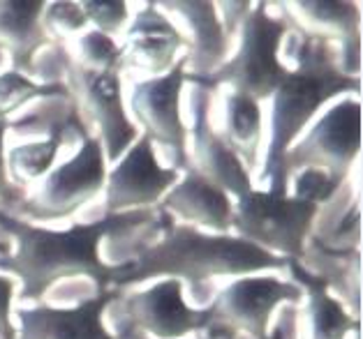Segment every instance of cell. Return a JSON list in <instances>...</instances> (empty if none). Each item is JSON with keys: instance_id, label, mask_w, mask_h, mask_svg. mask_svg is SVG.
I'll return each mask as SVG.
<instances>
[{"instance_id": "6da1fadb", "label": "cell", "mask_w": 363, "mask_h": 339, "mask_svg": "<svg viewBox=\"0 0 363 339\" xmlns=\"http://www.w3.org/2000/svg\"><path fill=\"white\" fill-rule=\"evenodd\" d=\"M157 215L160 210L146 208L107 215L91 224H74L67 231H51L0 210V231L10 234L16 243L14 254L0 256V268L21 280V300H40L65 277H91L97 291H109L113 265H107L97 254L100 243L139 224L144 226L157 219Z\"/></svg>"}, {"instance_id": "7a4b0ae2", "label": "cell", "mask_w": 363, "mask_h": 339, "mask_svg": "<svg viewBox=\"0 0 363 339\" xmlns=\"http://www.w3.org/2000/svg\"><path fill=\"white\" fill-rule=\"evenodd\" d=\"M271 268H287V258L271 254L238 236H206L192 226L172 224L164 212L162 240L139 249L135 261L113 265L109 289L118 291L153 277H183L197 296V289L211 277L259 272Z\"/></svg>"}, {"instance_id": "3957f363", "label": "cell", "mask_w": 363, "mask_h": 339, "mask_svg": "<svg viewBox=\"0 0 363 339\" xmlns=\"http://www.w3.org/2000/svg\"><path fill=\"white\" fill-rule=\"evenodd\" d=\"M294 30L298 33V44L291 56L296 60V69H289L278 91L271 95V139L259 176L267 192L273 194H287L285 153L317 109L335 95L359 93L361 88L359 76H347L338 67V58L329 40L308 35L296 25Z\"/></svg>"}, {"instance_id": "277c9868", "label": "cell", "mask_w": 363, "mask_h": 339, "mask_svg": "<svg viewBox=\"0 0 363 339\" xmlns=\"http://www.w3.org/2000/svg\"><path fill=\"white\" fill-rule=\"evenodd\" d=\"M287 33V16H271L267 12V3H257L243 19V38L236 56L211 76L185 79V81L206 91L227 84L236 95H245L255 102L269 100L289 72L278 58L280 42Z\"/></svg>"}, {"instance_id": "5b68a950", "label": "cell", "mask_w": 363, "mask_h": 339, "mask_svg": "<svg viewBox=\"0 0 363 339\" xmlns=\"http://www.w3.org/2000/svg\"><path fill=\"white\" fill-rule=\"evenodd\" d=\"M317 210L320 206L289 194L250 190L236 201L232 229L247 243L298 261L306 254Z\"/></svg>"}, {"instance_id": "8992f818", "label": "cell", "mask_w": 363, "mask_h": 339, "mask_svg": "<svg viewBox=\"0 0 363 339\" xmlns=\"http://www.w3.org/2000/svg\"><path fill=\"white\" fill-rule=\"evenodd\" d=\"M104 180L107 164L102 144L93 134H86L82 137L79 153L44 178L40 190L33 196H26L16 210L38 222L69 217L100 194Z\"/></svg>"}, {"instance_id": "52a82bcc", "label": "cell", "mask_w": 363, "mask_h": 339, "mask_svg": "<svg viewBox=\"0 0 363 339\" xmlns=\"http://www.w3.org/2000/svg\"><path fill=\"white\" fill-rule=\"evenodd\" d=\"M361 148V102L342 100L326 111L301 144L285 153V176L320 168L345 183Z\"/></svg>"}, {"instance_id": "ba28073f", "label": "cell", "mask_w": 363, "mask_h": 339, "mask_svg": "<svg viewBox=\"0 0 363 339\" xmlns=\"http://www.w3.org/2000/svg\"><path fill=\"white\" fill-rule=\"evenodd\" d=\"M303 298L298 284L282 282L271 275L238 277L211 305V328L236 333L243 330L252 339H267L271 316L280 302H298Z\"/></svg>"}, {"instance_id": "9c48e42d", "label": "cell", "mask_w": 363, "mask_h": 339, "mask_svg": "<svg viewBox=\"0 0 363 339\" xmlns=\"http://www.w3.org/2000/svg\"><path fill=\"white\" fill-rule=\"evenodd\" d=\"M185 74H188V58L183 56L167 74L139 81L130 100L135 118L144 127V137L150 139V144L169 148L179 168H190L188 130L179 109Z\"/></svg>"}, {"instance_id": "30bf717a", "label": "cell", "mask_w": 363, "mask_h": 339, "mask_svg": "<svg viewBox=\"0 0 363 339\" xmlns=\"http://www.w3.org/2000/svg\"><path fill=\"white\" fill-rule=\"evenodd\" d=\"M123 326L139 335L155 339H179L190 333H201L213 323L211 307L192 309L183 300L179 280L167 277L146 291L130 293L121 300Z\"/></svg>"}, {"instance_id": "8fae6325", "label": "cell", "mask_w": 363, "mask_h": 339, "mask_svg": "<svg viewBox=\"0 0 363 339\" xmlns=\"http://www.w3.org/2000/svg\"><path fill=\"white\" fill-rule=\"evenodd\" d=\"M67 91L77 106L95 120L102 134L107 159L116 162L118 157L137 141V127L130 122L121 100V81L116 72H91L74 60H65Z\"/></svg>"}, {"instance_id": "7c38bea8", "label": "cell", "mask_w": 363, "mask_h": 339, "mask_svg": "<svg viewBox=\"0 0 363 339\" xmlns=\"http://www.w3.org/2000/svg\"><path fill=\"white\" fill-rule=\"evenodd\" d=\"M176 183H179V171L157 164L150 139L141 137L125 150V155L107 178L104 210L107 215L146 210L160 201Z\"/></svg>"}, {"instance_id": "4fadbf2b", "label": "cell", "mask_w": 363, "mask_h": 339, "mask_svg": "<svg viewBox=\"0 0 363 339\" xmlns=\"http://www.w3.org/2000/svg\"><path fill=\"white\" fill-rule=\"evenodd\" d=\"M211 91L197 88L192 91V148L194 162H197L199 176L208 183L218 185L220 190L234 196H245L252 190L247 166L238 159V155L225 144V139L211 127Z\"/></svg>"}, {"instance_id": "5bb4252c", "label": "cell", "mask_w": 363, "mask_h": 339, "mask_svg": "<svg viewBox=\"0 0 363 339\" xmlns=\"http://www.w3.org/2000/svg\"><path fill=\"white\" fill-rule=\"evenodd\" d=\"M118 291H97L93 300L77 307H30L19 309V335L16 339H116L102 323V314Z\"/></svg>"}, {"instance_id": "9a60e30c", "label": "cell", "mask_w": 363, "mask_h": 339, "mask_svg": "<svg viewBox=\"0 0 363 339\" xmlns=\"http://www.w3.org/2000/svg\"><path fill=\"white\" fill-rule=\"evenodd\" d=\"M183 44L185 40L179 28L157 10L155 3H146L128 30L123 67L162 76V72L167 74V69L174 67L176 53Z\"/></svg>"}, {"instance_id": "2e32d148", "label": "cell", "mask_w": 363, "mask_h": 339, "mask_svg": "<svg viewBox=\"0 0 363 339\" xmlns=\"http://www.w3.org/2000/svg\"><path fill=\"white\" fill-rule=\"evenodd\" d=\"M162 212H174L192 224L216 229L220 234H227L232 229L234 206L229 201V194L220 190L218 185L208 183L194 168H185V178L176 183L162 199Z\"/></svg>"}, {"instance_id": "e0dca14e", "label": "cell", "mask_w": 363, "mask_h": 339, "mask_svg": "<svg viewBox=\"0 0 363 339\" xmlns=\"http://www.w3.org/2000/svg\"><path fill=\"white\" fill-rule=\"evenodd\" d=\"M160 10L179 12L181 19L192 30V47L185 53L188 62H192V72L185 79H206L225 65L229 51V35L220 23L218 5L213 3H155Z\"/></svg>"}, {"instance_id": "ac0fdd59", "label": "cell", "mask_w": 363, "mask_h": 339, "mask_svg": "<svg viewBox=\"0 0 363 339\" xmlns=\"http://www.w3.org/2000/svg\"><path fill=\"white\" fill-rule=\"evenodd\" d=\"M47 3L5 0L0 3V53L7 51L14 72H33V58L42 47H51V35L42 25Z\"/></svg>"}, {"instance_id": "d6986e66", "label": "cell", "mask_w": 363, "mask_h": 339, "mask_svg": "<svg viewBox=\"0 0 363 339\" xmlns=\"http://www.w3.org/2000/svg\"><path fill=\"white\" fill-rule=\"evenodd\" d=\"M287 270L298 284L301 291L308 296V326H310V339H345L350 330L357 333L359 321L352 318L340 300L333 298L320 275L306 270L296 258H287Z\"/></svg>"}, {"instance_id": "ffe728a7", "label": "cell", "mask_w": 363, "mask_h": 339, "mask_svg": "<svg viewBox=\"0 0 363 339\" xmlns=\"http://www.w3.org/2000/svg\"><path fill=\"white\" fill-rule=\"evenodd\" d=\"M287 10L298 12L296 16L303 19V25H296L298 30L317 38L329 40L338 38L342 44L350 40H361V5L359 3H338V0H326V3H289Z\"/></svg>"}, {"instance_id": "44dd1931", "label": "cell", "mask_w": 363, "mask_h": 339, "mask_svg": "<svg viewBox=\"0 0 363 339\" xmlns=\"http://www.w3.org/2000/svg\"><path fill=\"white\" fill-rule=\"evenodd\" d=\"M225 144L245 164L257 162V150L262 144V106L245 95L232 93L227 97Z\"/></svg>"}, {"instance_id": "7402d4cb", "label": "cell", "mask_w": 363, "mask_h": 339, "mask_svg": "<svg viewBox=\"0 0 363 339\" xmlns=\"http://www.w3.org/2000/svg\"><path fill=\"white\" fill-rule=\"evenodd\" d=\"M67 127H58L49 134L44 141H38V144H23V146H14L7 155V173L12 176V183L16 187L35 183L38 178L47 176L49 168L54 166L56 157L63 148V141L67 137Z\"/></svg>"}, {"instance_id": "603a6c76", "label": "cell", "mask_w": 363, "mask_h": 339, "mask_svg": "<svg viewBox=\"0 0 363 339\" xmlns=\"http://www.w3.org/2000/svg\"><path fill=\"white\" fill-rule=\"evenodd\" d=\"M69 95L65 84L47 81V84H35L21 72H3L0 74V120H5L12 111H16L26 102L38 100V97H58Z\"/></svg>"}, {"instance_id": "cb8c5ba5", "label": "cell", "mask_w": 363, "mask_h": 339, "mask_svg": "<svg viewBox=\"0 0 363 339\" xmlns=\"http://www.w3.org/2000/svg\"><path fill=\"white\" fill-rule=\"evenodd\" d=\"M79 65L91 72H121L123 69V49L113 38L100 30L84 33L79 38Z\"/></svg>"}, {"instance_id": "d4e9b609", "label": "cell", "mask_w": 363, "mask_h": 339, "mask_svg": "<svg viewBox=\"0 0 363 339\" xmlns=\"http://www.w3.org/2000/svg\"><path fill=\"white\" fill-rule=\"evenodd\" d=\"M342 187L340 180H335L333 176L320 168H303V171L294 173V199L298 201H308V203H320L329 201L331 196Z\"/></svg>"}, {"instance_id": "484cf974", "label": "cell", "mask_w": 363, "mask_h": 339, "mask_svg": "<svg viewBox=\"0 0 363 339\" xmlns=\"http://www.w3.org/2000/svg\"><path fill=\"white\" fill-rule=\"evenodd\" d=\"M44 28L56 35H69L86 28V14L82 3H51L44 7Z\"/></svg>"}, {"instance_id": "4316f807", "label": "cell", "mask_w": 363, "mask_h": 339, "mask_svg": "<svg viewBox=\"0 0 363 339\" xmlns=\"http://www.w3.org/2000/svg\"><path fill=\"white\" fill-rule=\"evenodd\" d=\"M82 10L86 14V21L95 23V30L104 35H116L128 23V5L125 3H82Z\"/></svg>"}, {"instance_id": "83f0119b", "label": "cell", "mask_w": 363, "mask_h": 339, "mask_svg": "<svg viewBox=\"0 0 363 339\" xmlns=\"http://www.w3.org/2000/svg\"><path fill=\"white\" fill-rule=\"evenodd\" d=\"M5 132H7V120H0V203L12 206L14 210L19 208V203L26 199L21 187L12 183L10 173H7V159H5Z\"/></svg>"}, {"instance_id": "f1b7e54d", "label": "cell", "mask_w": 363, "mask_h": 339, "mask_svg": "<svg viewBox=\"0 0 363 339\" xmlns=\"http://www.w3.org/2000/svg\"><path fill=\"white\" fill-rule=\"evenodd\" d=\"M12 280L0 275V339H16V330L12 326Z\"/></svg>"}, {"instance_id": "f546056e", "label": "cell", "mask_w": 363, "mask_h": 339, "mask_svg": "<svg viewBox=\"0 0 363 339\" xmlns=\"http://www.w3.org/2000/svg\"><path fill=\"white\" fill-rule=\"evenodd\" d=\"M116 339H148V337H144V335L135 333V330L128 328V326L118 323V337H116Z\"/></svg>"}, {"instance_id": "4dcf8cb0", "label": "cell", "mask_w": 363, "mask_h": 339, "mask_svg": "<svg viewBox=\"0 0 363 339\" xmlns=\"http://www.w3.org/2000/svg\"><path fill=\"white\" fill-rule=\"evenodd\" d=\"M208 339H232V333L227 330H220V328H208Z\"/></svg>"}, {"instance_id": "1f68e13d", "label": "cell", "mask_w": 363, "mask_h": 339, "mask_svg": "<svg viewBox=\"0 0 363 339\" xmlns=\"http://www.w3.org/2000/svg\"><path fill=\"white\" fill-rule=\"evenodd\" d=\"M12 252V247L7 240H0V256H5V254H10Z\"/></svg>"}]
</instances>
